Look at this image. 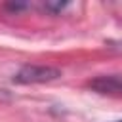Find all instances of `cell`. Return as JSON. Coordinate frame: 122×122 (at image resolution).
<instances>
[{
	"label": "cell",
	"mask_w": 122,
	"mask_h": 122,
	"mask_svg": "<svg viewBox=\"0 0 122 122\" xmlns=\"http://www.w3.org/2000/svg\"><path fill=\"white\" fill-rule=\"evenodd\" d=\"M88 86L103 95H122V74H103L90 80Z\"/></svg>",
	"instance_id": "7a4b0ae2"
},
{
	"label": "cell",
	"mask_w": 122,
	"mask_h": 122,
	"mask_svg": "<svg viewBox=\"0 0 122 122\" xmlns=\"http://www.w3.org/2000/svg\"><path fill=\"white\" fill-rule=\"evenodd\" d=\"M61 69L51 65H23L11 78L13 84H44L61 76Z\"/></svg>",
	"instance_id": "6da1fadb"
},
{
	"label": "cell",
	"mask_w": 122,
	"mask_h": 122,
	"mask_svg": "<svg viewBox=\"0 0 122 122\" xmlns=\"http://www.w3.org/2000/svg\"><path fill=\"white\" fill-rule=\"evenodd\" d=\"M67 6H69L67 2H46V4H44V10H48V11H51V13H57V11L65 10Z\"/></svg>",
	"instance_id": "3957f363"
},
{
	"label": "cell",
	"mask_w": 122,
	"mask_h": 122,
	"mask_svg": "<svg viewBox=\"0 0 122 122\" xmlns=\"http://www.w3.org/2000/svg\"><path fill=\"white\" fill-rule=\"evenodd\" d=\"M114 122H122V120H114Z\"/></svg>",
	"instance_id": "277c9868"
}]
</instances>
